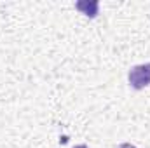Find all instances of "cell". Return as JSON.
Returning a JSON list of instances; mask_svg holds the SVG:
<instances>
[{"instance_id": "1", "label": "cell", "mask_w": 150, "mask_h": 148, "mask_svg": "<svg viewBox=\"0 0 150 148\" xmlns=\"http://www.w3.org/2000/svg\"><path fill=\"white\" fill-rule=\"evenodd\" d=\"M127 78H129V85L136 91H142L145 87L150 85V63H145V65H136L129 70L127 73Z\"/></svg>"}, {"instance_id": "2", "label": "cell", "mask_w": 150, "mask_h": 148, "mask_svg": "<svg viewBox=\"0 0 150 148\" xmlns=\"http://www.w3.org/2000/svg\"><path fill=\"white\" fill-rule=\"evenodd\" d=\"M75 9L80 11L84 16L94 19L98 16V9H100V2L98 0H79L75 4Z\"/></svg>"}, {"instance_id": "3", "label": "cell", "mask_w": 150, "mask_h": 148, "mask_svg": "<svg viewBox=\"0 0 150 148\" xmlns=\"http://www.w3.org/2000/svg\"><path fill=\"white\" fill-rule=\"evenodd\" d=\"M119 148H136V147L131 145V143H122V145H119Z\"/></svg>"}, {"instance_id": "4", "label": "cell", "mask_w": 150, "mask_h": 148, "mask_svg": "<svg viewBox=\"0 0 150 148\" xmlns=\"http://www.w3.org/2000/svg\"><path fill=\"white\" fill-rule=\"evenodd\" d=\"M74 148H87L86 145H77V147H74Z\"/></svg>"}]
</instances>
